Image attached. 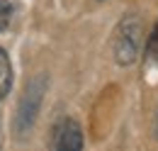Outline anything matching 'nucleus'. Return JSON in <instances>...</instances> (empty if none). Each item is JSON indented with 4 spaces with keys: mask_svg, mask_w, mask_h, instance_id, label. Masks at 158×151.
I'll return each mask as SVG.
<instances>
[{
    "mask_svg": "<svg viewBox=\"0 0 158 151\" xmlns=\"http://www.w3.org/2000/svg\"><path fill=\"white\" fill-rule=\"evenodd\" d=\"M143 49V22L139 15H127L119 19L112 34V56L119 66H131Z\"/></svg>",
    "mask_w": 158,
    "mask_h": 151,
    "instance_id": "1",
    "label": "nucleus"
},
{
    "mask_svg": "<svg viewBox=\"0 0 158 151\" xmlns=\"http://www.w3.org/2000/svg\"><path fill=\"white\" fill-rule=\"evenodd\" d=\"M44 90H46V78L37 76V78L29 80L24 95L20 97V105H17V112H15V134H17V139H24L29 134V129L34 127L41 100H44Z\"/></svg>",
    "mask_w": 158,
    "mask_h": 151,
    "instance_id": "2",
    "label": "nucleus"
},
{
    "mask_svg": "<svg viewBox=\"0 0 158 151\" xmlns=\"http://www.w3.org/2000/svg\"><path fill=\"white\" fill-rule=\"evenodd\" d=\"M49 151H83V129L76 119L63 117L54 124Z\"/></svg>",
    "mask_w": 158,
    "mask_h": 151,
    "instance_id": "3",
    "label": "nucleus"
},
{
    "mask_svg": "<svg viewBox=\"0 0 158 151\" xmlns=\"http://www.w3.org/2000/svg\"><path fill=\"white\" fill-rule=\"evenodd\" d=\"M10 88H12V63L7 51L0 46V100L10 93Z\"/></svg>",
    "mask_w": 158,
    "mask_h": 151,
    "instance_id": "4",
    "label": "nucleus"
},
{
    "mask_svg": "<svg viewBox=\"0 0 158 151\" xmlns=\"http://www.w3.org/2000/svg\"><path fill=\"white\" fill-rule=\"evenodd\" d=\"M12 0H0V32H5L12 22Z\"/></svg>",
    "mask_w": 158,
    "mask_h": 151,
    "instance_id": "5",
    "label": "nucleus"
},
{
    "mask_svg": "<svg viewBox=\"0 0 158 151\" xmlns=\"http://www.w3.org/2000/svg\"><path fill=\"white\" fill-rule=\"evenodd\" d=\"M146 51H148V58L158 63V24L153 27L151 37H148V41H146Z\"/></svg>",
    "mask_w": 158,
    "mask_h": 151,
    "instance_id": "6",
    "label": "nucleus"
},
{
    "mask_svg": "<svg viewBox=\"0 0 158 151\" xmlns=\"http://www.w3.org/2000/svg\"><path fill=\"white\" fill-rule=\"evenodd\" d=\"M156 139H158V117H156Z\"/></svg>",
    "mask_w": 158,
    "mask_h": 151,
    "instance_id": "7",
    "label": "nucleus"
},
{
    "mask_svg": "<svg viewBox=\"0 0 158 151\" xmlns=\"http://www.w3.org/2000/svg\"><path fill=\"white\" fill-rule=\"evenodd\" d=\"M0 151H2V132H0Z\"/></svg>",
    "mask_w": 158,
    "mask_h": 151,
    "instance_id": "8",
    "label": "nucleus"
}]
</instances>
